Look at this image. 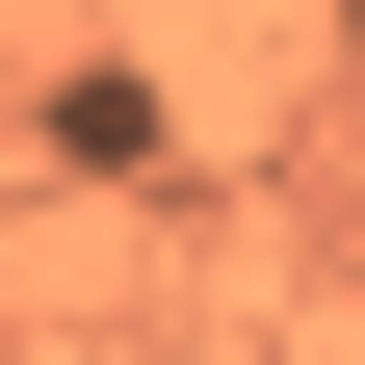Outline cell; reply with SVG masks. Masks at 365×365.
I'll return each instance as SVG.
<instances>
[{"instance_id":"obj_1","label":"cell","mask_w":365,"mask_h":365,"mask_svg":"<svg viewBox=\"0 0 365 365\" xmlns=\"http://www.w3.org/2000/svg\"><path fill=\"white\" fill-rule=\"evenodd\" d=\"M339 26H365V0H339Z\"/></svg>"}]
</instances>
